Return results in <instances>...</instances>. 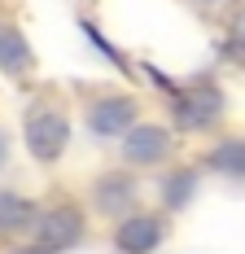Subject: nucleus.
Returning <instances> with one entry per match:
<instances>
[{"label": "nucleus", "instance_id": "f257e3e1", "mask_svg": "<svg viewBox=\"0 0 245 254\" xmlns=\"http://www.w3.org/2000/svg\"><path fill=\"white\" fill-rule=\"evenodd\" d=\"M70 114H61L57 105L40 101L31 105L22 114V145L26 153L35 158V162H44V167H57L61 158H66V149H70Z\"/></svg>", "mask_w": 245, "mask_h": 254}, {"label": "nucleus", "instance_id": "f03ea898", "mask_svg": "<svg viewBox=\"0 0 245 254\" xmlns=\"http://www.w3.org/2000/svg\"><path fill=\"white\" fill-rule=\"evenodd\" d=\"M83 232H88L83 210L70 206V202H57V206H40L35 210V219L26 228V241L35 250H44V254H66V250H74L83 241Z\"/></svg>", "mask_w": 245, "mask_h": 254}, {"label": "nucleus", "instance_id": "7ed1b4c3", "mask_svg": "<svg viewBox=\"0 0 245 254\" xmlns=\"http://www.w3.org/2000/svg\"><path fill=\"white\" fill-rule=\"evenodd\" d=\"M167 101H171V119L180 131H210V127L223 119L228 110V97H223L219 83H193V88H167Z\"/></svg>", "mask_w": 245, "mask_h": 254}, {"label": "nucleus", "instance_id": "20e7f679", "mask_svg": "<svg viewBox=\"0 0 245 254\" xmlns=\"http://www.w3.org/2000/svg\"><path fill=\"white\" fill-rule=\"evenodd\" d=\"M136 123H140V105H136V97H127V92H101L83 110V127L97 140H122Z\"/></svg>", "mask_w": 245, "mask_h": 254}, {"label": "nucleus", "instance_id": "39448f33", "mask_svg": "<svg viewBox=\"0 0 245 254\" xmlns=\"http://www.w3.org/2000/svg\"><path fill=\"white\" fill-rule=\"evenodd\" d=\"M119 149H122V162H127V167H140V171H145V167L171 162L175 136H171V127H162V123H136L119 140Z\"/></svg>", "mask_w": 245, "mask_h": 254}, {"label": "nucleus", "instance_id": "423d86ee", "mask_svg": "<svg viewBox=\"0 0 245 254\" xmlns=\"http://www.w3.org/2000/svg\"><path fill=\"white\" fill-rule=\"evenodd\" d=\"M114 254H153L167 246V219L153 210H131L114 224Z\"/></svg>", "mask_w": 245, "mask_h": 254}, {"label": "nucleus", "instance_id": "0eeeda50", "mask_svg": "<svg viewBox=\"0 0 245 254\" xmlns=\"http://www.w3.org/2000/svg\"><path fill=\"white\" fill-rule=\"evenodd\" d=\"M92 210L97 215H110V219H122L136 210V197H140V184L131 171H105V176L92 180Z\"/></svg>", "mask_w": 245, "mask_h": 254}, {"label": "nucleus", "instance_id": "6e6552de", "mask_svg": "<svg viewBox=\"0 0 245 254\" xmlns=\"http://www.w3.org/2000/svg\"><path fill=\"white\" fill-rule=\"evenodd\" d=\"M31 70H35V53L26 44L22 26L0 18V75L4 79H26Z\"/></svg>", "mask_w": 245, "mask_h": 254}, {"label": "nucleus", "instance_id": "1a4fd4ad", "mask_svg": "<svg viewBox=\"0 0 245 254\" xmlns=\"http://www.w3.org/2000/svg\"><path fill=\"white\" fill-rule=\"evenodd\" d=\"M201 171L245 184V136H223L219 145H210V153L201 158Z\"/></svg>", "mask_w": 245, "mask_h": 254}, {"label": "nucleus", "instance_id": "9d476101", "mask_svg": "<svg viewBox=\"0 0 245 254\" xmlns=\"http://www.w3.org/2000/svg\"><path fill=\"white\" fill-rule=\"evenodd\" d=\"M201 189V167H175L162 176L158 193H162V210H188Z\"/></svg>", "mask_w": 245, "mask_h": 254}, {"label": "nucleus", "instance_id": "9b49d317", "mask_svg": "<svg viewBox=\"0 0 245 254\" xmlns=\"http://www.w3.org/2000/svg\"><path fill=\"white\" fill-rule=\"evenodd\" d=\"M35 210L40 206L31 197H22L18 189H0V237H26Z\"/></svg>", "mask_w": 245, "mask_h": 254}, {"label": "nucleus", "instance_id": "f8f14e48", "mask_svg": "<svg viewBox=\"0 0 245 254\" xmlns=\"http://www.w3.org/2000/svg\"><path fill=\"white\" fill-rule=\"evenodd\" d=\"M228 53H237V57L245 53V13H237V18H232V31H228Z\"/></svg>", "mask_w": 245, "mask_h": 254}, {"label": "nucleus", "instance_id": "ddd939ff", "mask_svg": "<svg viewBox=\"0 0 245 254\" xmlns=\"http://www.w3.org/2000/svg\"><path fill=\"white\" fill-rule=\"evenodd\" d=\"M9 167V136H4V127H0V171Z\"/></svg>", "mask_w": 245, "mask_h": 254}, {"label": "nucleus", "instance_id": "4468645a", "mask_svg": "<svg viewBox=\"0 0 245 254\" xmlns=\"http://www.w3.org/2000/svg\"><path fill=\"white\" fill-rule=\"evenodd\" d=\"M9 254H44V250H35V246L26 241V246H13V250H9Z\"/></svg>", "mask_w": 245, "mask_h": 254}, {"label": "nucleus", "instance_id": "2eb2a0df", "mask_svg": "<svg viewBox=\"0 0 245 254\" xmlns=\"http://www.w3.org/2000/svg\"><path fill=\"white\" fill-rule=\"evenodd\" d=\"M197 4H228V0H197Z\"/></svg>", "mask_w": 245, "mask_h": 254}]
</instances>
